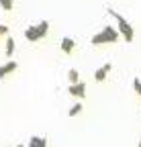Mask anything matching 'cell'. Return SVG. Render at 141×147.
I'll use <instances>...</instances> for the list:
<instances>
[{"instance_id":"obj_1","label":"cell","mask_w":141,"mask_h":147,"mask_svg":"<svg viewBox=\"0 0 141 147\" xmlns=\"http://www.w3.org/2000/svg\"><path fill=\"white\" fill-rule=\"evenodd\" d=\"M107 12L117 21V25H119L117 31H119L121 37H125V43H133V39H135V29H133V25H131L121 12H117L115 8H107Z\"/></svg>"},{"instance_id":"obj_2","label":"cell","mask_w":141,"mask_h":147,"mask_svg":"<svg viewBox=\"0 0 141 147\" xmlns=\"http://www.w3.org/2000/svg\"><path fill=\"white\" fill-rule=\"evenodd\" d=\"M119 31L115 29V27H111V25H104L96 35H92V39H90V43L92 45H104V43H117L119 41Z\"/></svg>"},{"instance_id":"obj_3","label":"cell","mask_w":141,"mask_h":147,"mask_svg":"<svg viewBox=\"0 0 141 147\" xmlns=\"http://www.w3.org/2000/svg\"><path fill=\"white\" fill-rule=\"evenodd\" d=\"M25 39H27L29 43H37V41H41L43 37H41V33H39V27H37V25L27 27V29H25Z\"/></svg>"},{"instance_id":"obj_4","label":"cell","mask_w":141,"mask_h":147,"mask_svg":"<svg viewBox=\"0 0 141 147\" xmlns=\"http://www.w3.org/2000/svg\"><path fill=\"white\" fill-rule=\"evenodd\" d=\"M111 71H113V63H111V61H109V63H102V65L94 71V80H96V82H104V80L109 78Z\"/></svg>"},{"instance_id":"obj_5","label":"cell","mask_w":141,"mask_h":147,"mask_svg":"<svg viewBox=\"0 0 141 147\" xmlns=\"http://www.w3.org/2000/svg\"><path fill=\"white\" fill-rule=\"evenodd\" d=\"M67 92H69V96H74V98H84L86 96V84L84 82H78V84H69V88H67Z\"/></svg>"},{"instance_id":"obj_6","label":"cell","mask_w":141,"mask_h":147,"mask_svg":"<svg viewBox=\"0 0 141 147\" xmlns=\"http://www.w3.org/2000/svg\"><path fill=\"white\" fill-rule=\"evenodd\" d=\"M16 67H19V63H16L14 59H8L6 63L0 65V80H6L12 71H16Z\"/></svg>"},{"instance_id":"obj_7","label":"cell","mask_w":141,"mask_h":147,"mask_svg":"<svg viewBox=\"0 0 141 147\" xmlns=\"http://www.w3.org/2000/svg\"><path fill=\"white\" fill-rule=\"evenodd\" d=\"M59 49H61V53H65V55L74 53V49H76V41L72 39V37H63V39L59 41Z\"/></svg>"},{"instance_id":"obj_8","label":"cell","mask_w":141,"mask_h":147,"mask_svg":"<svg viewBox=\"0 0 141 147\" xmlns=\"http://www.w3.org/2000/svg\"><path fill=\"white\" fill-rule=\"evenodd\" d=\"M29 147H47V139L39 137V135H33L29 139Z\"/></svg>"},{"instance_id":"obj_9","label":"cell","mask_w":141,"mask_h":147,"mask_svg":"<svg viewBox=\"0 0 141 147\" xmlns=\"http://www.w3.org/2000/svg\"><path fill=\"white\" fill-rule=\"evenodd\" d=\"M16 51V41L12 39V37H8L6 39V45H4V53H6V57H12Z\"/></svg>"},{"instance_id":"obj_10","label":"cell","mask_w":141,"mask_h":147,"mask_svg":"<svg viewBox=\"0 0 141 147\" xmlns=\"http://www.w3.org/2000/svg\"><path fill=\"white\" fill-rule=\"evenodd\" d=\"M82 110H84V104H82V102H76L72 108L67 110V117H69V119H74V117H78V115L82 113Z\"/></svg>"},{"instance_id":"obj_11","label":"cell","mask_w":141,"mask_h":147,"mask_svg":"<svg viewBox=\"0 0 141 147\" xmlns=\"http://www.w3.org/2000/svg\"><path fill=\"white\" fill-rule=\"evenodd\" d=\"M67 80H69V84H78L80 82V71L76 67H72V69L67 71Z\"/></svg>"},{"instance_id":"obj_12","label":"cell","mask_w":141,"mask_h":147,"mask_svg":"<svg viewBox=\"0 0 141 147\" xmlns=\"http://www.w3.org/2000/svg\"><path fill=\"white\" fill-rule=\"evenodd\" d=\"M0 6H2V10L10 12V10H12V6H14V0H0Z\"/></svg>"},{"instance_id":"obj_13","label":"cell","mask_w":141,"mask_h":147,"mask_svg":"<svg viewBox=\"0 0 141 147\" xmlns=\"http://www.w3.org/2000/svg\"><path fill=\"white\" fill-rule=\"evenodd\" d=\"M37 27H39V33H41V37H45V35L49 33V23H47V21H41Z\"/></svg>"},{"instance_id":"obj_14","label":"cell","mask_w":141,"mask_h":147,"mask_svg":"<svg viewBox=\"0 0 141 147\" xmlns=\"http://www.w3.org/2000/svg\"><path fill=\"white\" fill-rule=\"evenodd\" d=\"M133 90H135V94L141 96V78H135L133 80Z\"/></svg>"},{"instance_id":"obj_15","label":"cell","mask_w":141,"mask_h":147,"mask_svg":"<svg viewBox=\"0 0 141 147\" xmlns=\"http://www.w3.org/2000/svg\"><path fill=\"white\" fill-rule=\"evenodd\" d=\"M6 33H8V27H6V25H0V37L6 35Z\"/></svg>"},{"instance_id":"obj_16","label":"cell","mask_w":141,"mask_h":147,"mask_svg":"<svg viewBox=\"0 0 141 147\" xmlns=\"http://www.w3.org/2000/svg\"><path fill=\"white\" fill-rule=\"evenodd\" d=\"M14 147H25V145H21V143H19V145H14Z\"/></svg>"},{"instance_id":"obj_17","label":"cell","mask_w":141,"mask_h":147,"mask_svg":"<svg viewBox=\"0 0 141 147\" xmlns=\"http://www.w3.org/2000/svg\"><path fill=\"white\" fill-rule=\"evenodd\" d=\"M137 147H141V139H139V145H137Z\"/></svg>"}]
</instances>
